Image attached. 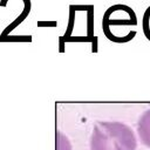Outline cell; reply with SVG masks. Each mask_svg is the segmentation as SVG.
<instances>
[{"label":"cell","instance_id":"obj_9","mask_svg":"<svg viewBox=\"0 0 150 150\" xmlns=\"http://www.w3.org/2000/svg\"><path fill=\"white\" fill-rule=\"evenodd\" d=\"M75 13H76V12H75L74 9L69 8V21H68L67 30H66V33L62 35L63 39H68V38L71 36V32H73V29H74V23H75Z\"/></svg>","mask_w":150,"mask_h":150},{"label":"cell","instance_id":"obj_4","mask_svg":"<svg viewBox=\"0 0 150 150\" xmlns=\"http://www.w3.org/2000/svg\"><path fill=\"white\" fill-rule=\"evenodd\" d=\"M137 132L141 142L145 146L150 148V109L146 110L138 120Z\"/></svg>","mask_w":150,"mask_h":150},{"label":"cell","instance_id":"obj_1","mask_svg":"<svg viewBox=\"0 0 150 150\" xmlns=\"http://www.w3.org/2000/svg\"><path fill=\"white\" fill-rule=\"evenodd\" d=\"M132 129L121 122H98L90 136V150H136Z\"/></svg>","mask_w":150,"mask_h":150},{"label":"cell","instance_id":"obj_10","mask_svg":"<svg viewBox=\"0 0 150 150\" xmlns=\"http://www.w3.org/2000/svg\"><path fill=\"white\" fill-rule=\"evenodd\" d=\"M69 8L74 9L75 12L76 11H87L88 12V11L94 8V5H70Z\"/></svg>","mask_w":150,"mask_h":150},{"label":"cell","instance_id":"obj_2","mask_svg":"<svg viewBox=\"0 0 150 150\" xmlns=\"http://www.w3.org/2000/svg\"><path fill=\"white\" fill-rule=\"evenodd\" d=\"M136 25H137V16H136L135 12H131L130 14H128L123 18H118V19H114L107 12H104L103 19H102L103 32L108 30L111 26H136Z\"/></svg>","mask_w":150,"mask_h":150},{"label":"cell","instance_id":"obj_6","mask_svg":"<svg viewBox=\"0 0 150 150\" xmlns=\"http://www.w3.org/2000/svg\"><path fill=\"white\" fill-rule=\"evenodd\" d=\"M87 36L91 40L97 38L94 35V8L87 12Z\"/></svg>","mask_w":150,"mask_h":150},{"label":"cell","instance_id":"obj_8","mask_svg":"<svg viewBox=\"0 0 150 150\" xmlns=\"http://www.w3.org/2000/svg\"><path fill=\"white\" fill-rule=\"evenodd\" d=\"M32 35H8L0 42H32Z\"/></svg>","mask_w":150,"mask_h":150},{"label":"cell","instance_id":"obj_3","mask_svg":"<svg viewBox=\"0 0 150 150\" xmlns=\"http://www.w3.org/2000/svg\"><path fill=\"white\" fill-rule=\"evenodd\" d=\"M23 1V11L21 12V14L16 18V19H14L2 32H1V34H0V41L2 40V39H5L6 36H8L9 34H11V32L13 30V29H15L27 16H28V14L30 13V8H32V2H30V0H22ZM7 2H8V0H0V7H6L7 6Z\"/></svg>","mask_w":150,"mask_h":150},{"label":"cell","instance_id":"obj_7","mask_svg":"<svg viewBox=\"0 0 150 150\" xmlns=\"http://www.w3.org/2000/svg\"><path fill=\"white\" fill-rule=\"evenodd\" d=\"M142 27H143V33H144L145 38L150 41V6L145 9V12L143 14Z\"/></svg>","mask_w":150,"mask_h":150},{"label":"cell","instance_id":"obj_5","mask_svg":"<svg viewBox=\"0 0 150 150\" xmlns=\"http://www.w3.org/2000/svg\"><path fill=\"white\" fill-rule=\"evenodd\" d=\"M66 42H90L93 46V53H97V47H98V38L95 40L89 39L88 36H70L68 39H63V36H59V52L63 53L64 52V43Z\"/></svg>","mask_w":150,"mask_h":150},{"label":"cell","instance_id":"obj_11","mask_svg":"<svg viewBox=\"0 0 150 150\" xmlns=\"http://www.w3.org/2000/svg\"><path fill=\"white\" fill-rule=\"evenodd\" d=\"M56 21H38V27H56Z\"/></svg>","mask_w":150,"mask_h":150}]
</instances>
